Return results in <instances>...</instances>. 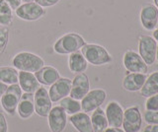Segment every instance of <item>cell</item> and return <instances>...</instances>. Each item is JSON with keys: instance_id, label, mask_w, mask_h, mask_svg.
Wrapping results in <instances>:
<instances>
[{"instance_id": "8", "label": "cell", "mask_w": 158, "mask_h": 132, "mask_svg": "<svg viewBox=\"0 0 158 132\" xmlns=\"http://www.w3.org/2000/svg\"><path fill=\"white\" fill-rule=\"evenodd\" d=\"M142 118L138 106H133L123 110V127L125 132H138L141 128Z\"/></svg>"}, {"instance_id": "21", "label": "cell", "mask_w": 158, "mask_h": 132, "mask_svg": "<svg viewBox=\"0 0 158 132\" xmlns=\"http://www.w3.org/2000/svg\"><path fill=\"white\" fill-rule=\"evenodd\" d=\"M68 67L71 73H84L88 67V62L85 59V57L79 51H75L70 54L68 59Z\"/></svg>"}, {"instance_id": "17", "label": "cell", "mask_w": 158, "mask_h": 132, "mask_svg": "<svg viewBox=\"0 0 158 132\" xmlns=\"http://www.w3.org/2000/svg\"><path fill=\"white\" fill-rule=\"evenodd\" d=\"M16 111L18 112V114L21 118L23 119L30 118L35 112L34 94H30V93L22 94V97L19 101Z\"/></svg>"}, {"instance_id": "6", "label": "cell", "mask_w": 158, "mask_h": 132, "mask_svg": "<svg viewBox=\"0 0 158 132\" xmlns=\"http://www.w3.org/2000/svg\"><path fill=\"white\" fill-rule=\"evenodd\" d=\"M107 93L103 89H94L89 91L81 100V110L88 114L100 107L106 101Z\"/></svg>"}, {"instance_id": "18", "label": "cell", "mask_w": 158, "mask_h": 132, "mask_svg": "<svg viewBox=\"0 0 158 132\" xmlns=\"http://www.w3.org/2000/svg\"><path fill=\"white\" fill-rule=\"evenodd\" d=\"M68 121L78 132H94L91 118L86 112H77L69 116Z\"/></svg>"}, {"instance_id": "7", "label": "cell", "mask_w": 158, "mask_h": 132, "mask_svg": "<svg viewBox=\"0 0 158 132\" xmlns=\"http://www.w3.org/2000/svg\"><path fill=\"white\" fill-rule=\"evenodd\" d=\"M35 112L41 117H48L52 107V102L46 88L40 87L34 94Z\"/></svg>"}, {"instance_id": "35", "label": "cell", "mask_w": 158, "mask_h": 132, "mask_svg": "<svg viewBox=\"0 0 158 132\" xmlns=\"http://www.w3.org/2000/svg\"><path fill=\"white\" fill-rule=\"evenodd\" d=\"M7 88H8V86H7L6 84H5V83H3V82L0 81V98H1V97L3 96L4 93L6 92Z\"/></svg>"}, {"instance_id": "9", "label": "cell", "mask_w": 158, "mask_h": 132, "mask_svg": "<svg viewBox=\"0 0 158 132\" xmlns=\"http://www.w3.org/2000/svg\"><path fill=\"white\" fill-rule=\"evenodd\" d=\"M123 66L130 73H142L146 74L148 71V65L142 59L137 52L133 50H127L125 52L123 58Z\"/></svg>"}, {"instance_id": "1", "label": "cell", "mask_w": 158, "mask_h": 132, "mask_svg": "<svg viewBox=\"0 0 158 132\" xmlns=\"http://www.w3.org/2000/svg\"><path fill=\"white\" fill-rule=\"evenodd\" d=\"M12 64L15 69L19 71H26L35 73L44 66V61L39 55L31 52H19L14 56Z\"/></svg>"}, {"instance_id": "34", "label": "cell", "mask_w": 158, "mask_h": 132, "mask_svg": "<svg viewBox=\"0 0 158 132\" xmlns=\"http://www.w3.org/2000/svg\"><path fill=\"white\" fill-rule=\"evenodd\" d=\"M103 132H125L123 129H121V127H107Z\"/></svg>"}, {"instance_id": "25", "label": "cell", "mask_w": 158, "mask_h": 132, "mask_svg": "<svg viewBox=\"0 0 158 132\" xmlns=\"http://www.w3.org/2000/svg\"><path fill=\"white\" fill-rule=\"evenodd\" d=\"M60 106L67 114L72 115L81 110V104L77 100L72 99L71 97H65L60 100Z\"/></svg>"}, {"instance_id": "28", "label": "cell", "mask_w": 158, "mask_h": 132, "mask_svg": "<svg viewBox=\"0 0 158 132\" xmlns=\"http://www.w3.org/2000/svg\"><path fill=\"white\" fill-rule=\"evenodd\" d=\"M143 118L147 124H158V111L145 110Z\"/></svg>"}, {"instance_id": "24", "label": "cell", "mask_w": 158, "mask_h": 132, "mask_svg": "<svg viewBox=\"0 0 158 132\" xmlns=\"http://www.w3.org/2000/svg\"><path fill=\"white\" fill-rule=\"evenodd\" d=\"M19 72L13 67H0V81L6 85H12L18 83Z\"/></svg>"}, {"instance_id": "36", "label": "cell", "mask_w": 158, "mask_h": 132, "mask_svg": "<svg viewBox=\"0 0 158 132\" xmlns=\"http://www.w3.org/2000/svg\"><path fill=\"white\" fill-rule=\"evenodd\" d=\"M152 38H154V40H155L156 42H158V29H155V30H153Z\"/></svg>"}, {"instance_id": "29", "label": "cell", "mask_w": 158, "mask_h": 132, "mask_svg": "<svg viewBox=\"0 0 158 132\" xmlns=\"http://www.w3.org/2000/svg\"><path fill=\"white\" fill-rule=\"evenodd\" d=\"M146 110H155L158 111V93L149 98H147L145 102Z\"/></svg>"}, {"instance_id": "12", "label": "cell", "mask_w": 158, "mask_h": 132, "mask_svg": "<svg viewBox=\"0 0 158 132\" xmlns=\"http://www.w3.org/2000/svg\"><path fill=\"white\" fill-rule=\"evenodd\" d=\"M90 91V82L85 73H79L71 81V91L70 96L72 99L81 101L84 96Z\"/></svg>"}, {"instance_id": "40", "label": "cell", "mask_w": 158, "mask_h": 132, "mask_svg": "<svg viewBox=\"0 0 158 132\" xmlns=\"http://www.w3.org/2000/svg\"><path fill=\"white\" fill-rule=\"evenodd\" d=\"M157 27H158V21H157Z\"/></svg>"}, {"instance_id": "19", "label": "cell", "mask_w": 158, "mask_h": 132, "mask_svg": "<svg viewBox=\"0 0 158 132\" xmlns=\"http://www.w3.org/2000/svg\"><path fill=\"white\" fill-rule=\"evenodd\" d=\"M35 76L40 84L44 86H52L54 82L60 78L58 71L52 66H44L42 69L35 72Z\"/></svg>"}, {"instance_id": "14", "label": "cell", "mask_w": 158, "mask_h": 132, "mask_svg": "<svg viewBox=\"0 0 158 132\" xmlns=\"http://www.w3.org/2000/svg\"><path fill=\"white\" fill-rule=\"evenodd\" d=\"M158 9L155 5L146 4L140 11V23L146 31H153L157 27Z\"/></svg>"}, {"instance_id": "33", "label": "cell", "mask_w": 158, "mask_h": 132, "mask_svg": "<svg viewBox=\"0 0 158 132\" xmlns=\"http://www.w3.org/2000/svg\"><path fill=\"white\" fill-rule=\"evenodd\" d=\"M143 132H158V124H148L144 127Z\"/></svg>"}, {"instance_id": "31", "label": "cell", "mask_w": 158, "mask_h": 132, "mask_svg": "<svg viewBox=\"0 0 158 132\" xmlns=\"http://www.w3.org/2000/svg\"><path fill=\"white\" fill-rule=\"evenodd\" d=\"M0 132H8V123L2 112H0Z\"/></svg>"}, {"instance_id": "37", "label": "cell", "mask_w": 158, "mask_h": 132, "mask_svg": "<svg viewBox=\"0 0 158 132\" xmlns=\"http://www.w3.org/2000/svg\"><path fill=\"white\" fill-rule=\"evenodd\" d=\"M155 60H157V62H158V46H157V48H156V57H155Z\"/></svg>"}, {"instance_id": "39", "label": "cell", "mask_w": 158, "mask_h": 132, "mask_svg": "<svg viewBox=\"0 0 158 132\" xmlns=\"http://www.w3.org/2000/svg\"><path fill=\"white\" fill-rule=\"evenodd\" d=\"M154 1V5L156 6V8L158 9V0H153Z\"/></svg>"}, {"instance_id": "20", "label": "cell", "mask_w": 158, "mask_h": 132, "mask_svg": "<svg viewBox=\"0 0 158 132\" xmlns=\"http://www.w3.org/2000/svg\"><path fill=\"white\" fill-rule=\"evenodd\" d=\"M145 80V74H142V73H128L123 80V89L128 92H137L140 91Z\"/></svg>"}, {"instance_id": "38", "label": "cell", "mask_w": 158, "mask_h": 132, "mask_svg": "<svg viewBox=\"0 0 158 132\" xmlns=\"http://www.w3.org/2000/svg\"><path fill=\"white\" fill-rule=\"evenodd\" d=\"M23 2H25V3H29V2H34L35 0H22Z\"/></svg>"}, {"instance_id": "30", "label": "cell", "mask_w": 158, "mask_h": 132, "mask_svg": "<svg viewBox=\"0 0 158 132\" xmlns=\"http://www.w3.org/2000/svg\"><path fill=\"white\" fill-rule=\"evenodd\" d=\"M35 1L42 7H51V6L56 5L60 0H35Z\"/></svg>"}, {"instance_id": "13", "label": "cell", "mask_w": 158, "mask_h": 132, "mask_svg": "<svg viewBox=\"0 0 158 132\" xmlns=\"http://www.w3.org/2000/svg\"><path fill=\"white\" fill-rule=\"evenodd\" d=\"M71 91V80L68 78H59L49 88L48 96L52 102H59L63 98L69 96Z\"/></svg>"}, {"instance_id": "26", "label": "cell", "mask_w": 158, "mask_h": 132, "mask_svg": "<svg viewBox=\"0 0 158 132\" xmlns=\"http://www.w3.org/2000/svg\"><path fill=\"white\" fill-rule=\"evenodd\" d=\"M13 21L12 9L5 0H0V25L9 26Z\"/></svg>"}, {"instance_id": "32", "label": "cell", "mask_w": 158, "mask_h": 132, "mask_svg": "<svg viewBox=\"0 0 158 132\" xmlns=\"http://www.w3.org/2000/svg\"><path fill=\"white\" fill-rule=\"evenodd\" d=\"M8 5L11 7V9H13V10H16V9L21 5V2L22 0H5Z\"/></svg>"}, {"instance_id": "11", "label": "cell", "mask_w": 158, "mask_h": 132, "mask_svg": "<svg viewBox=\"0 0 158 132\" xmlns=\"http://www.w3.org/2000/svg\"><path fill=\"white\" fill-rule=\"evenodd\" d=\"M48 122L52 132H63L67 123V114L60 106H53L48 115Z\"/></svg>"}, {"instance_id": "22", "label": "cell", "mask_w": 158, "mask_h": 132, "mask_svg": "<svg viewBox=\"0 0 158 132\" xmlns=\"http://www.w3.org/2000/svg\"><path fill=\"white\" fill-rule=\"evenodd\" d=\"M158 93V71L146 77V80L140 89V94L144 98H149Z\"/></svg>"}, {"instance_id": "3", "label": "cell", "mask_w": 158, "mask_h": 132, "mask_svg": "<svg viewBox=\"0 0 158 132\" xmlns=\"http://www.w3.org/2000/svg\"><path fill=\"white\" fill-rule=\"evenodd\" d=\"M85 43V41L80 35L70 33L58 38L53 46V50L58 54H71L81 50Z\"/></svg>"}, {"instance_id": "27", "label": "cell", "mask_w": 158, "mask_h": 132, "mask_svg": "<svg viewBox=\"0 0 158 132\" xmlns=\"http://www.w3.org/2000/svg\"><path fill=\"white\" fill-rule=\"evenodd\" d=\"M9 40V30L6 27L0 28V54L5 51Z\"/></svg>"}, {"instance_id": "16", "label": "cell", "mask_w": 158, "mask_h": 132, "mask_svg": "<svg viewBox=\"0 0 158 132\" xmlns=\"http://www.w3.org/2000/svg\"><path fill=\"white\" fill-rule=\"evenodd\" d=\"M18 82L22 91L25 93H30V94H35V92L41 87L36 76L32 72L20 71L18 75Z\"/></svg>"}, {"instance_id": "2", "label": "cell", "mask_w": 158, "mask_h": 132, "mask_svg": "<svg viewBox=\"0 0 158 132\" xmlns=\"http://www.w3.org/2000/svg\"><path fill=\"white\" fill-rule=\"evenodd\" d=\"M81 53L87 62L94 66L105 65L112 61V56L106 48L95 43H85L81 47Z\"/></svg>"}, {"instance_id": "5", "label": "cell", "mask_w": 158, "mask_h": 132, "mask_svg": "<svg viewBox=\"0 0 158 132\" xmlns=\"http://www.w3.org/2000/svg\"><path fill=\"white\" fill-rule=\"evenodd\" d=\"M157 42L150 36H141L138 42V54L147 65H152L155 62Z\"/></svg>"}, {"instance_id": "23", "label": "cell", "mask_w": 158, "mask_h": 132, "mask_svg": "<svg viewBox=\"0 0 158 132\" xmlns=\"http://www.w3.org/2000/svg\"><path fill=\"white\" fill-rule=\"evenodd\" d=\"M91 122H92V127L94 132H103L107 127L109 126L108 120L105 114V110L98 107L92 112L91 115Z\"/></svg>"}, {"instance_id": "4", "label": "cell", "mask_w": 158, "mask_h": 132, "mask_svg": "<svg viewBox=\"0 0 158 132\" xmlns=\"http://www.w3.org/2000/svg\"><path fill=\"white\" fill-rule=\"evenodd\" d=\"M22 89L18 84L9 85L6 92L4 93L3 96L0 98L1 101V106L3 110L10 115H14L16 114L17 106L19 104V101L22 97Z\"/></svg>"}, {"instance_id": "15", "label": "cell", "mask_w": 158, "mask_h": 132, "mask_svg": "<svg viewBox=\"0 0 158 132\" xmlns=\"http://www.w3.org/2000/svg\"><path fill=\"white\" fill-rule=\"evenodd\" d=\"M108 124L111 127H122L123 120V110L118 102H110L105 109Z\"/></svg>"}, {"instance_id": "10", "label": "cell", "mask_w": 158, "mask_h": 132, "mask_svg": "<svg viewBox=\"0 0 158 132\" xmlns=\"http://www.w3.org/2000/svg\"><path fill=\"white\" fill-rule=\"evenodd\" d=\"M15 13L22 20L36 21L41 19L46 14V10L36 2H29L20 5L15 10Z\"/></svg>"}]
</instances>
